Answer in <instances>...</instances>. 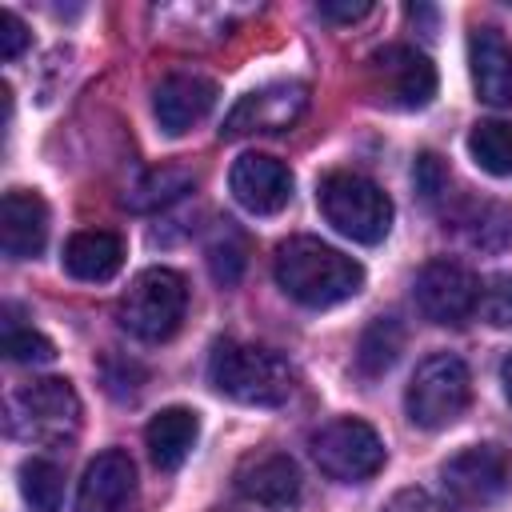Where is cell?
I'll return each instance as SVG.
<instances>
[{
    "label": "cell",
    "instance_id": "1",
    "mask_svg": "<svg viewBox=\"0 0 512 512\" xmlns=\"http://www.w3.org/2000/svg\"><path fill=\"white\" fill-rule=\"evenodd\" d=\"M272 272L284 296H292L304 308H332L352 300L364 288L360 260L344 256L340 248L316 236H288L284 244H276Z\"/></svg>",
    "mask_w": 512,
    "mask_h": 512
},
{
    "label": "cell",
    "instance_id": "2",
    "mask_svg": "<svg viewBox=\"0 0 512 512\" xmlns=\"http://www.w3.org/2000/svg\"><path fill=\"white\" fill-rule=\"evenodd\" d=\"M208 380L220 396L248 408H276L296 388V372L280 352L260 344H240V340H220L212 348Z\"/></svg>",
    "mask_w": 512,
    "mask_h": 512
},
{
    "label": "cell",
    "instance_id": "3",
    "mask_svg": "<svg viewBox=\"0 0 512 512\" xmlns=\"http://www.w3.org/2000/svg\"><path fill=\"white\" fill-rule=\"evenodd\" d=\"M316 204H320L324 220L356 244H380L392 228L388 192L376 180L360 176V172H344V168L328 172L316 188Z\"/></svg>",
    "mask_w": 512,
    "mask_h": 512
},
{
    "label": "cell",
    "instance_id": "4",
    "mask_svg": "<svg viewBox=\"0 0 512 512\" xmlns=\"http://www.w3.org/2000/svg\"><path fill=\"white\" fill-rule=\"evenodd\" d=\"M184 312H188V284L172 268H144L116 304L120 328L144 344H160L176 336Z\"/></svg>",
    "mask_w": 512,
    "mask_h": 512
},
{
    "label": "cell",
    "instance_id": "5",
    "mask_svg": "<svg viewBox=\"0 0 512 512\" xmlns=\"http://www.w3.org/2000/svg\"><path fill=\"white\" fill-rule=\"evenodd\" d=\"M472 400V376L468 364L452 352H432L416 364L408 388H404V412L416 428L440 432L464 416Z\"/></svg>",
    "mask_w": 512,
    "mask_h": 512
},
{
    "label": "cell",
    "instance_id": "6",
    "mask_svg": "<svg viewBox=\"0 0 512 512\" xmlns=\"http://www.w3.org/2000/svg\"><path fill=\"white\" fill-rule=\"evenodd\" d=\"M308 448H312L316 468L328 480H340V484H364L388 460L380 432L360 416H336V420L320 424L312 432Z\"/></svg>",
    "mask_w": 512,
    "mask_h": 512
},
{
    "label": "cell",
    "instance_id": "7",
    "mask_svg": "<svg viewBox=\"0 0 512 512\" xmlns=\"http://www.w3.org/2000/svg\"><path fill=\"white\" fill-rule=\"evenodd\" d=\"M8 428L36 444L72 440L80 428V396L64 376H44L24 384L8 400Z\"/></svg>",
    "mask_w": 512,
    "mask_h": 512
},
{
    "label": "cell",
    "instance_id": "8",
    "mask_svg": "<svg viewBox=\"0 0 512 512\" xmlns=\"http://www.w3.org/2000/svg\"><path fill=\"white\" fill-rule=\"evenodd\" d=\"M364 84H368L376 104L396 108V112H412V108L432 104L440 80H436V64L424 52H416L408 44H384L368 56Z\"/></svg>",
    "mask_w": 512,
    "mask_h": 512
},
{
    "label": "cell",
    "instance_id": "9",
    "mask_svg": "<svg viewBox=\"0 0 512 512\" xmlns=\"http://www.w3.org/2000/svg\"><path fill=\"white\" fill-rule=\"evenodd\" d=\"M440 484L460 508H488L508 492L512 460L496 444H472V448H460L456 456L444 460Z\"/></svg>",
    "mask_w": 512,
    "mask_h": 512
},
{
    "label": "cell",
    "instance_id": "10",
    "mask_svg": "<svg viewBox=\"0 0 512 512\" xmlns=\"http://www.w3.org/2000/svg\"><path fill=\"white\" fill-rule=\"evenodd\" d=\"M412 296H416V308L424 312V320L456 328V324H464L476 312V304H480V280L460 260H428L416 272Z\"/></svg>",
    "mask_w": 512,
    "mask_h": 512
},
{
    "label": "cell",
    "instance_id": "11",
    "mask_svg": "<svg viewBox=\"0 0 512 512\" xmlns=\"http://www.w3.org/2000/svg\"><path fill=\"white\" fill-rule=\"evenodd\" d=\"M308 108V88L304 84H268L236 100V108L224 116L220 136H252V132H284L292 128Z\"/></svg>",
    "mask_w": 512,
    "mask_h": 512
},
{
    "label": "cell",
    "instance_id": "12",
    "mask_svg": "<svg viewBox=\"0 0 512 512\" xmlns=\"http://www.w3.org/2000/svg\"><path fill=\"white\" fill-rule=\"evenodd\" d=\"M228 188L236 204L248 208L252 216H272L292 200V172L276 156L244 152L228 172Z\"/></svg>",
    "mask_w": 512,
    "mask_h": 512
},
{
    "label": "cell",
    "instance_id": "13",
    "mask_svg": "<svg viewBox=\"0 0 512 512\" xmlns=\"http://www.w3.org/2000/svg\"><path fill=\"white\" fill-rule=\"evenodd\" d=\"M236 480V492L252 504H264V508H292L300 500V468L292 456L284 452H252L236 464L232 472Z\"/></svg>",
    "mask_w": 512,
    "mask_h": 512
},
{
    "label": "cell",
    "instance_id": "14",
    "mask_svg": "<svg viewBox=\"0 0 512 512\" xmlns=\"http://www.w3.org/2000/svg\"><path fill=\"white\" fill-rule=\"evenodd\" d=\"M136 504V464L124 448L100 452L80 480L76 512H132Z\"/></svg>",
    "mask_w": 512,
    "mask_h": 512
},
{
    "label": "cell",
    "instance_id": "15",
    "mask_svg": "<svg viewBox=\"0 0 512 512\" xmlns=\"http://www.w3.org/2000/svg\"><path fill=\"white\" fill-rule=\"evenodd\" d=\"M216 104V80L200 72H172L152 92V112L168 136H184L192 124H200Z\"/></svg>",
    "mask_w": 512,
    "mask_h": 512
},
{
    "label": "cell",
    "instance_id": "16",
    "mask_svg": "<svg viewBox=\"0 0 512 512\" xmlns=\"http://www.w3.org/2000/svg\"><path fill=\"white\" fill-rule=\"evenodd\" d=\"M48 240V204L40 192L12 188L0 200V244L8 260H32Z\"/></svg>",
    "mask_w": 512,
    "mask_h": 512
},
{
    "label": "cell",
    "instance_id": "17",
    "mask_svg": "<svg viewBox=\"0 0 512 512\" xmlns=\"http://www.w3.org/2000/svg\"><path fill=\"white\" fill-rule=\"evenodd\" d=\"M472 88L492 108H512V44L496 28H472L468 36Z\"/></svg>",
    "mask_w": 512,
    "mask_h": 512
},
{
    "label": "cell",
    "instance_id": "18",
    "mask_svg": "<svg viewBox=\"0 0 512 512\" xmlns=\"http://www.w3.org/2000/svg\"><path fill=\"white\" fill-rule=\"evenodd\" d=\"M124 268V240L104 228H88L68 236L64 244V272L84 284H104Z\"/></svg>",
    "mask_w": 512,
    "mask_h": 512
},
{
    "label": "cell",
    "instance_id": "19",
    "mask_svg": "<svg viewBox=\"0 0 512 512\" xmlns=\"http://www.w3.org/2000/svg\"><path fill=\"white\" fill-rule=\"evenodd\" d=\"M196 436H200V420H196L192 408H164V412H156V416L148 420V428H144L148 456H152V464H156L160 472H176V468L188 460Z\"/></svg>",
    "mask_w": 512,
    "mask_h": 512
},
{
    "label": "cell",
    "instance_id": "20",
    "mask_svg": "<svg viewBox=\"0 0 512 512\" xmlns=\"http://www.w3.org/2000/svg\"><path fill=\"white\" fill-rule=\"evenodd\" d=\"M192 188H196V172H192V168L164 164V168L144 172V176H140V180L128 188L124 204H128L132 212H156V208L176 204V200H180V196H188Z\"/></svg>",
    "mask_w": 512,
    "mask_h": 512
},
{
    "label": "cell",
    "instance_id": "21",
    "mask_svg": "<svg viewBox=\"0 0 512 512\" xmlns=\"http://www.w3.org/2000/svg\"><path fill=\"white\" fill-rule=\"evenodd\" d=\"M400 352H404V324L396 316H376L356 344V372L364 380H376L396 364Z\"/></svg>",
    "mask_w": 512,
    "mask_h": 512
},
{
    "label": "cell",
    "instance_id": "22",
    "mask_svg": "<svg viewBox=\"0 0 512 512\" xmlns=\"http://www.w3.org/2000/svg\"><path fill=\"white\" fill-rule=\"evenodd\" d=\"M460 224L472 248H484V252L512 248V204H472L460 216Z\"/></svg>",
    "mask_w": 512,
    "mask_h": 512
},
{
    "label": "cell",
    "instance_id": "23",
    "mask_svg": "<svg viewBox=\"0 0 512 512\" xmlns=\"http://www.w3.org/2000/svg\"><path fill=\"white\" fill-rule=\"evenodd\" d=\"M468 152L488 176H512V120H480L468 132Z\"/></svg>",
    "mask_w": 512,
    "mask_h": 512
},
{
    "label": "cell",
    "instance_id": "24",
    "mask_svg": "<svg viewBox=\"0 0 512 512\" xmlns=\"http://www.w3.org/2000/svg\"><path fill=\"white\" fill-rule=\"evenodd\" d=\"M204 256H208V272L220 284H236L244 264H248V240H244V232L232 220H220L216 232L204 244Z\"/></svg>",
    "mask_w": 512,
    "mask_h": 512
},
{
    "label": "cell",
    "instance_id": "25",
    "mask_svg": "<svg viewBox=\"0 0 512 512\" xmlns=\"http://www.w3.org/2000/svg\"><path fill=\"white\" fill-rule=\"evenodd\" d=\"M20 492L28 500L32 512H60V500H64V472L44 460V456H32L20 464Z\"/></svg>",
    "mask_w": 512,
    "mask_h": 512
},
{
    "label": "cell",
    "instance_id": "26",
    "mask_svg": "<svg viewBox=\"0 0 512 512\" xmlns=\"http://www.w3.org/2000/svg\"><path fill=\"white\" fill-rule=\"evenodd\" d=\"M4 316H8L4 320V356L8 360H16V364H48L56 356V344L44 332H36L32 324H20L12 316V308Z\"/></svg>",
    "mask_w": 512,
    "mask_h": 512
},
{
    "label": "cell",
    "instance_id": "27",
    "mask_svg": "<svg viewBox=\"0 0 512 512\" xmlns=\"http://www.w3.org/2000/svg\"><path fill=\"white\" fill-rule=\"evenodd\" d=\"M476 312L492 328H512V272H496L488 284H480Z\"/></svg>",
    "mask_w": 512,
    "mask_h": 512
},
{
    "label": "cell",
    "instance_id": "28",
    "mask_svg": "<svg viewBox=\"0 0 512 512\" xmlns=\"http://www.w3.org/2000/svg\"><path fill=\"white\" fill-rule=\"evenodd\" d=\"M412 176H416V188H420V196H424L428 204H436V200L444 196V188H448V172H444L440 156H432V152L416 156V168H412Z\"/></svg>",
    "mask_w": 512,
    "mask_h": 512
},
{
    "label": "cell",
    "instance_id": "29",
    "mask_svg": "<svg viewBox=\"0 0 512 512\" xmlns=\"http://www.w3.org/2000/svg\"><path fill=\"white\" fill-rule=\"evenodd\" d=\"M24 44H28L24 20L4 8V12H0V60H16V56L24 52Z\"/></svg>",
    "mask_w": 512,
    "mask_h": 512
},
{
    "label": "cell",
    "instance_id": "30",
    "mask_svg": "<svg viewBox=\"0 0 512 512\" xmlns=\"http://www.w3.org/2000/svg\"><path fill=\"white\" fill-rule=\"evenodd\" d=\"M384 512H448V504H440L432 492H424V488H400L388 504H384Z\"/></svg>",
    "mask_w": 512,
    "mask_h": 512
},
{
    "label": "cell",
    "instance_id": "31",
    "mask_svg": "<svg viewBox=\"0 0 512 512\" xmlns=\"http://www.w3.org/2000/svg\"><path fill=\"white\" fill-rule=\"evenodd\" d=\"M316 12H320L324 20H336V24H352V20L368 16V12H372V4H364V0H360V4H320Z\"/></svg>",
    "mask_w": 512,
    "mask_h": 512
},
{
    "label": "cell",
    "instance_id": "32",
    "mask_svg": "<svg viewBox=\"0 0 512 512\" xmlns=\"http://www.w3.org/2000/svg\"><path fill=\"white\" fill-rule=\"evenodd\" d=\"M500 384H504V396H508V404H512V352H508L504 364H500Z\"/></svg>",
    "mask_w": 512,
    "mask_h": 512
}]
</instances>
